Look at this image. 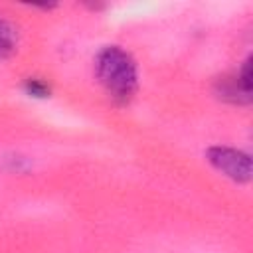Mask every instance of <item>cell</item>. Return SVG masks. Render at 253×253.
<instances>
[{"instance_id": "7a4b0ae2", "label": "cell", "mask_w": 253, "mask_h": 253, "mask_svg": "<svg viewBox=\"0 0 253 253\" xmlns=\"http://www.w3.org/2000/svg\"><path fill=\"white\" fill-rule=\"evenodd\" d=\"M208 160L221 174L231 178L233 182L245 184L251 180V158L249 154L231 148V146H211L208 148Z\"/></svg>"}, {"instance_id": "3957f363", "label": "cell", "mask_w": 253, "mask_h": 253, "mask_svg": "<svg viewBox=\"0 0 253 253\" xmlns=\"http://www.w3.org/2000/svg\"><path fill=\"white\" fill-rule=\"evenodd\" d=\"M217 95L221 99H227L231 103H247L251 97L249 93H245L241 89V85L237 83L235 77H225V79H219L217 81Z\"/></svg>"}, {"instance_id": "277c9868", "label": "cell", "mask_w": 253, "mask_h": 253, "mask_svg": "<svg viewBox=\"0 0 253 253\" xmlns=\"http://www.w3.org/2000/svg\"><path fill=\"white\" fill-rule=\"evenodd\" d=\"M16 43H18V34L14 30V26L0 18V59L10 57L16 51Z\"/></svg>"}, {"instance_id": "6da1fadb", "label": "cell", "mask_w": 253, "mask_h": 253, "mask_svg": "<svg viewBox=\"0 0 253 253\" xmlns=\"http://www.w3.org/2000/svg\"><path fill=\"white\" fill-rule=\"evenodd\" d=\"M95 71L105 87V91L117 101V103H126L134 91H136V65L132 57L117 47L109 45L105 47L95 61Z\"/></svg>"}, {"instance_id": "5b68a950", "label": "cell", "mask_w": 253, "mask_h": 253, "mask_svg": "<svg viewBox=\"0 0 253 253\" xmlns=\"http://www.w3.org/2000/svg\"><path fill=\"white\" fill-rule=\"evenodd\" d=\"M24 87H26V91H28L30 95H34V97H47V95H49V87H47L43 81H40V79H28Z\"/></svg>"}]
</instances>
